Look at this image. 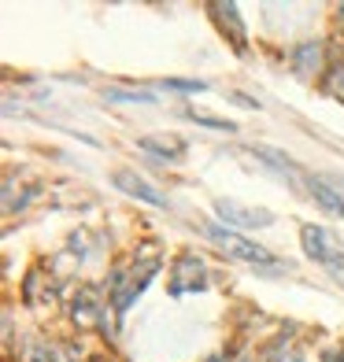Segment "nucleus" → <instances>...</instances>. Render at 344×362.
Here are the masks:
<instances>
[{
	"instance_id": "f257e3e1",
	"label": "nucleus",
	"mask_w": 344,
	"mask_h": 362,
	"mask_svg": "<svg viewBox=\"0 0 344 362\" xmlns=\"http://www.w3.org/2000/svg\"><path fill=\"white\" fill-rule=\"evenodd\" d=\"M200 233L215 244L219 252H226V259H241L248 267H259V270H282V262L274 259V252H267L263 244H256L252 237L237 233V229H226V226H215V222H204Z\"/></svg>"
},
{
	"instance_id": "f03ea898",
	"label": "nucleus",
	"mask_w": 344,
	"mask_h": 362,
	"mask_svg": "<svg viewBox=\"0 0 344 362\" xmlns=\"http://www.w3.org/2000/svg\"><path fill=\"white\" fill-rule=\"evenodd\" d=\"M159 274V259H144L141 262V270H137V262L130 267V274H115V281H111V288H108V296H111V303H115V315H126L130 310V303L137 300V296L149 288V281Z\"/></svg>"
},
{
	"instance_id": "7ed1b4c3",
	"label": "nucleus",
	"mask_w": 344,
	"mask_h": 362,
	"mask_svg": "<svg viewBox=\"0 0 344 362\" xmlns=\"http://www.w3.org/2000/svg\"><path fill=\"white\" fill-rule=\"evenodd\" d=\"M215 218L226 226V229H267L274 226V211L267 207H248V204H237V200H215Z\"/></svg>"
},
{
	"instance_id": "20e7f679",
	"label": "nucleus",
	"mask_w": 344,
	"mask_h": 362,
	"mask_svg": "<svg viewBox=\"0 0 344 362\" xmlns=\"http://www.w3.org/2000/svg\"><path fill=\"white\" fill-rule=\"evenodd\" d=\"M300 244H304L307 259H315L322 270H333L337 262H344V248L337 244V237L330 233V229H322V226H304Z\"/></svg>"
},
{
	"instance_id": "39448f33",
	"label": "nucleus",
	"mask_w": 344,
	"mask_h": 362,
	"mask_svg": "<svg viewBox=\"0 0 344 362\" xmlns=\"http://www.w3.org/2000/svg\"><path fill=\"white\" fill-rule=\"evenodd\" d=\"M111 185L119 189V192H126V196H134V200H144V204H152V207H171V200H167V192L163 189H156L149 177H141L137 170H126V167H119L111 174Z\"/></svg>"
},
{
	"instance_id": "423d86ee",
	"label": "nucleus",
	"mask_w": 344,
	"mask_h": 362,
	"mask_svg": "<svg viewBox=\"0 0 344 362\" xmlns=\"http://www.w3.org/2000/svg\"><path fill=\"white\" fill-rule=\"evenodd\" d=\"M211 285L207 277V267L200 255H182L174 262V274H171V292L182 296V292H204Z\"/></svg>"
},
{
	"instance_id": "0eeeda50",
	"label": "nucleus",
	"mask_w": 344,
	"mask_h": 362,
	"mask_svg": "<svg viewBox=\"0 0 344 362\" xmlns=\"http://www.w3.org/2000/svg\"><path fill=\"white\" fill-rule=\"evenodd\" d=\"M207 11L219 19V34L229 41V48H234L237 56H248V34H244V23H241L237 4H211Z\"/></svg>"
},
{
	"instance_id": "6e6552de",
	"label": "nucleus",
	"mask_w": 344,
	"mask_h": 362,
	"mask_svg": "<svg viewBox=\"0 0 344 362\" xmlns=\"http://www.w3.org/2000/svg\"><path fill=\"white\" fill-rule=\"evenodd\" d=\"M141 148L156 159H167V163H182L189 152V144L182 137H141Z\"/></svg>"
},
{
	"instance_id": "1a4fd4ad",
	"label": "nucleus",
	"mask_w": 344,
	"mask_h": 362,
	"mask_svg": "<svg viewBox=\"0 0 344 362\" xmlns=\"http://www.w3.org/2000/svg\"><path fill=\"white\" fill-rule=\"evenodd\" d=\"M96 318H104L101 300H96V292L81 288V292H78V300H74V322H78V325H93Z\"/></svg>"
},
{
	"instance_id": "9d476101",
	"label": "nucleus",
	"mask_w": 344,
	"mask_h": 362,
	"mask_svg": "<svg viewBox=\"0 0 344 362\" xmlns=\"http://www.w3.org/2000/svg\"><path fill=\"white\" fill-rule=\"evenodd\" d=\"M311 196L326 207V211H333V215H344V196L337 192V189H330L326 181H319V177H311Z\"/></svg>"
},
{
	"instance_id": "9b49d317",
	"label": "nucleus",
	"mask_w": 344,
	"mask_h": 362,
	"mask_svg": "<svg viewBox=\"0 0 344 362\" xmlns=\"http://www.w3.org/2000/svg\"><path fill=\"white\" fill-rule=\"evenodd\" d=\"M322 89L333 96V100L344 104V59H333L330 63V71L322 74Z\"/></svg>"
},
{
	"instance_id": "f8f14e48",
	"label": "nucleus",
	"mask_w": 344,
	"mask_h": 362,
	"mask_svg": "<svg viewBox=\"0 0 344 362\" xmlns=\"http://www.w3.org/2000/svg\"><path fill=\"white\" fill-rule=\"evenodd\" d=\"M108 100H126V104H149V89H108Z\"/></svg>"
},
{
	"instance_id": "ddd939ff",
	"label": "nucleus",
	"mask_w": 344,
	"mask_h": 362,
	"mask_svg": "<svg viewBox=\"0 0 344 362\" xmlns=\"http://www.w3.org/2000/svg\"><path fill=\"white\" fill-rule=\"evenodd\" d=\"M167 93H204L207 89V81H185V78H167V81H159Z\"/></svg>"
},
{
	"instance_id": "4468645a",
	"label": "nucleus",
	"mask_w": 344,
	"mask_h": 362,
	"mask_svg": "<svg viewBox=\"0 0 344 362\" xmlns=\"http://www.w3.org/2000/svg\"><path fill=\"white\" fill-rule=\"evenodd\" d=\"M26 362H67L59 351H52V348H38V351H30L26 355Z\"/></svg>"
},
{
	"instance_id": "2eb2a0df",
	"label": "nucleus",
	"mask_w": 344,
	"mask_h": 362,
	"mask_svg": "<svg viewBox=\"0 0 344 362\" xmlns=\"http://www.w3.org/2000/svg\"><path fill=\"white\" fill-rule=\"evenodd\" d=\"M330 274H333V277H337V281H340V285H344V262H337V267H333V270H330Z\"/></svg>"
},
{
	"instance_id": "dca6fc26",
	"label": "nucleus",
	"mask_w": 344,
	"mask_h": 362,
	"mask_svg": "<svg viewBox=\"0 0 344 362\" xmlns=\"http://www.w3.org/2000/svg\"><path fill=\"white\" fill-rule=\"evenodd\" d=\"M241 362H248V358H241Z\"/></svg>"
},
{
	"instance_id": "f3484780",
	"label": "nucleus",
	"mask_w": 344,
	"mask_h": 362,
	"mask_svg": "<svg viewBox=\"0 0 344 362\" xmlns=\"http://www.w3.org/2000/svg\"><path fill=\"white\" fill-rule=\"evenodd\" d=\"M340 218H344V215H340Z\"/></svg>"
}]
</instances>
